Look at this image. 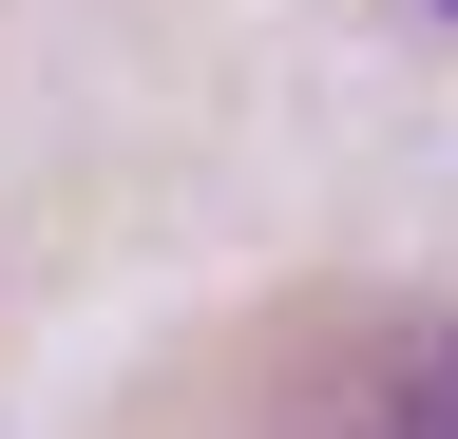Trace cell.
<instances>
[{"label":"cell","instance_id":"cell-1","mask_svg":"<svg viewBox=\"0 0 458 439\" xmlns=\"http://www.w3.org/2000/svg\"><path fill=\"white\" fill-rule=\"evenodd\" d=\"M382 439H458V325H439V344L382 382Z\"/></svg>","mask_w":458,"mask_h":439},{"label":"cell","instance_id":"cell-2","mask_svg":"<svg viewBox=\"0 0 458 439\" xmlns=\"http://www.w3.org/2000/svg\"><path fill=\"white\" fill-rule=\"evenodd\" d=\"M439 20H458V0H439Z\"/></svg>","mask_w":458,"mask_h":439}]
</instances>
